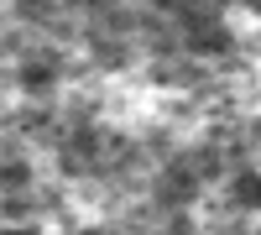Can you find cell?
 <instances>
[{
	"instance_id": "cell-3",
	"label": "cell",
	"mask_w": 261,
	"mask_h": 235,
	"mask_svg": "<svg viewBox=\"0 0 261 235\" xmlns=\"http://www.w3.org/2000/svg\"><path fill=\"white\" fill-rule=\"evenodd\" d=\"M53 79H58V63L47 58V53H32L27 63H21V89H53Z\"/></svg>"
},
{
	"instance_id": "cell-1",
	"label": "cell",
	"mask_w": 261,
	"mask_h": 235,
	"mask_svg": "<svg viewBox=\"0 0 261 235\" xmlns=\"http://www.w3.org/2000/svg\"><path fill=\"white\" fill-rule=\"evenodd\" d=\"M199 167H193V157H183V162H172V167H162V178H157V199L172 209V215H183V204H193L199 199Z\"/></svg>"
},
{
	"instance_id": "cell-5",
	"label": "cell",
	"mask_w": 261,
	"mask_h": 235,
	"mask_svg": "<svg viewBox=\"0 0 261 235\" xmlns=\"http://www.w3.org/2000/svg\"><path fill=\"white\" fill-rule=\"evenodd\" d=\"M256 6H261V0H256Z\"/></svg>"
},
{
	"instance_id": "cell-2",
	"label": "cell",
	"mask_w": 261,
	"mask_h": 235,
	"mask_svg": "<svg viewBox=\"0 0 261 235\" xmlns=\"http://www.w3.org/2000/svg\"><path fill=\"white\" fill-rule=\"evenodd\" d=\"M230 204L235 209H261V173L256 167H241L230 178Z\"/></svg>"
},
{
	"instance_id": "cell-4",
	"label": "cell",
	"mask_w": 261,
	"mask_h": 235,
	"mask_svg": "<svg viewBox=\"0 0 261 235\" xmlns=\"http://www.w3.org/2000/svg\"><path fill=\"white\" fill-rule=\"evenodd\" d=\"M32 188V167L21 157H0V194H27Z\"/></svg>"
}]
</instances>
